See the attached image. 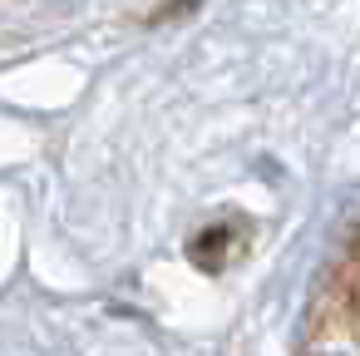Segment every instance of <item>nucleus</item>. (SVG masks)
<instances>
[{
	"mask_svg": "<svg viewBox=\"0 0 360 356\" xmlns=\"http://www.w3.org/2000/svg\"><path fill=\"white\" fill-rule=\"evenodd\" d=\"M340 307H345V317H350V331H355V341H360V233L345 243V257H340Z\"/></svg>",
	"mask_w": 360,
	"mask_h": 356,
	"instance_id": "f257e3e1",
	"label": "nucleus"
}]
</instances>
